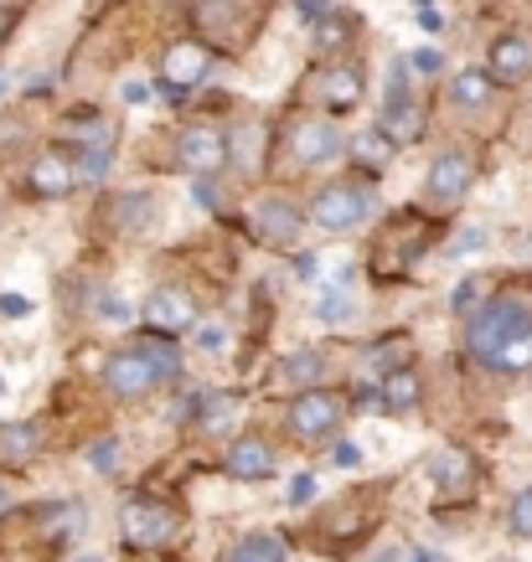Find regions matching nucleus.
<instances>
[{
    "instance_id": "obj_1",
    "label": "nucleus",
    "mask_w": 532,
    "mask_h": 562,
    "mask_svg": "<svg viewBox=\"0 0 532 562\" xmlns=\"http://www.w3.org/2000/svg\"><path fill=\"white\" fill-rule=\"evenodd\" d=\"M465 357L481 372L522 376L532 372V305L528 300H481L465 321Z\"/></svg>"
},
{
    "instance_id": "obj_2",
    "label": "nucleus",
    "mask_w": 532,
    "mask_h": 562,
    "mask_svg": "<svg viewBox=\"0 0 532 562\" xmlns=\"http://www.w3.org/2000/svg\"><path fill=\"white\" fill-rule=\"evenodd\" d=\"M176 376H181V357L160 336L145 346H130V351H114V357L103 361V387L114 392L120 403H140V397L160 392Z\"/></svg>"
},
{
    "instance_id": "obj_3",
    "label": "nucleus",
    "mask_w": 532,
    "mask_h": 562,
    "mask_svg": "<svg viewBox=\"0 0 532 562\" xmlns=\"http://www.w3.org/2000/svg\"><path fill=\"white\" fill-rule=\"evenodd\" d=\"M373 206H378L373 181L342 176V181H326V187L315 191V202H310V222H315L321 233H352V227H362V222L373 217Z\"/></svg>"
},
{
    "instance_id": "obj_4",
    "label": "nucleus",
    "mask_w": 532,
    "mask_h": 562,
    "mask_svg": "<svg viewBox=\"0 0 532 562\" xmlns=\"http://www.w3.org/2000/svg\"><path fill=\"white\" fill-rule=\"evenodd\" d=\"M285 424H290V434L300 443H331L336 434H342V424H346V403L336 397V392H326V387H306L290 403Z\"/></svg>"
},
{
    "instance_id": "obj_5",
    "label": "nucleus",
    "mask_w": 532,
    "mask_h": 562,
    "mask_svg": "<svg viewBox=\"0 0 532 562\" xmlns=\"http://www.w3.org/2000/svg\"><path fill=\"white\" fill-rule=\"evenodd\" d=\"M470 187H476V155L461 150V145H450V150H440L430 160V176H424V202L455 206Z\"/></svg>"
},
{
    "instance_id": "obj_6",
    "label": "nucleus",
    "mask_w": 532,
    "mask_h": 562,
    "mask_svg": "<svg viewBox=\"0 0 532 562\" xmlns=\"http://www.w3.org/2000/svg\"><path fill=\"white\" fill-rule=\"evenodd\" d=\"M378 130L394 145H413L419 139V103H413V78H409V63L398 57L394 63V83H388V99H383V120H378Z\"/></svg>"
},
{
    "instance_id": "obj_7",
    "label": "nucleus",
    "mask_w": 532,
    "mask_h": 562,
    "mask_svg": "<svg viewBox=\"0 0 532 562\" xmlns=\"http://www.w3.org/2000/svg\"><path fill=\"white\" fill-rule=\"evenodd\" d=\"M120 531L130 547H166L176 537V512L171 506H160V501H145V495H135V501H124L120 512Z\"/></svg>"
},
{
    "instance_id": "obj_8",
    "label": "nucleus",
    "mask_w": 532,
    "mask_h": 562,
    "mask_svg": "<svg viewBox=\"0 0 532 562\" xmlns=\"http://www.w3.org/2000/svg\"><path fill=\"white\" fill-rule=\"evenodd\" d=\"M346 150V135L336 130V120H300L290 130V160L295 166H306V171H315V166H331V160H342Z\"/></svg>"
},
{
    "instance_id": "obj_9",
    "label": "nucleus",
    "mask_w": 532,
    "mask_h": 562,
    "mask_svg": "<svg viewBox=\"0 0 532 562\" xmlns=\"http://www.w3.org/2000/svg\"><path fill=\"white\" fill-rule=\"evenodd\" d=\"M176 160L187 166L191 176H218L228 166V135L212 130V124H191L176 139Z\"/></svg>"
},
{
    "instance_id": "obj_10",
    "label": "nucleus",
    "mask_w": 532,
    "mask_h": 562,
    "mask_svg": "<svg viewBox=\"0 0 532 562\" xmlns=\"http://www.w3.org/2000/svg\"><path fill=\"white\" fill-rule=\"evenodd\" d=\"M306 212L295 202H285V196H264V202L254 206V227L264 243H275V248H295L300 243V233H306Z\"/></svg>"
},
{
    "instance_id": "obj_11",
    "label": "nucleus",
    "mask_w": 532,
    "mask_h": 562,
    "mask_svg": "<svg viewBox=\"0 0 532 562\" xmlns=\"http://www.w3.org/2000/svg\"><path fill=\"white\" fill-rule=\"evenodd\" d=\"M145 325H151L160 341L187 336L191 325H197V305H191V294H181V290H155L151 300H145Z\"/></svg>"
},
{
    "instance_id": "obj_12",
    "label": "nucleus",
    "mask_w": 532,
    "mask_h": 562,
    "mask_svg": "<svg viewBox=\"0 0 532 562\" xmlns=\"http://www.w3.org/2000/svg\"><path fill=\"white\" fill-rule=\"evenodd\" d=\"M228 475L243 480V485H258V480L275 475V443L264 434H239L228 443Z\"/></svg>"
},
{
    "instance_id": "obj_13",
    "label": "nucleus",
    "mask_w": 532,
    "mask_h": 562,
    "mask_svg": "<svg viewBox=\"0 0 532 562\" xmlns=\"http://www.w3.org/2000/svg\"><path fill=\"white\" fill-rule=\"evenodd\" d=\"M491 83H528L532 78V36L528 32H507L497 36V47L486 57Z\"/></svg>"
},
{
    "instance_id": "obj_14",
    "label": "nucleus",
    "mask_w": 532,
    "mask_h": 562,
    "mask_svg": "<svg viewBox=\"0 0 532 562\" xmlns=\"http://www.w3.org/2000/svg\"><path fill=\"white\" fill-rule=\"evenodd\" d=\"M315 99H321L326 114L357 109L362 103V72L352 68V63H331V68H321V78H315Z\"/></svg>"
},
{
    "instance_id": "obj_15",
    "label": "nucleus",
    "mask_w": 532,
    "mask_h": 562,
    "mask_svg": "<svg viewBox=\"0 0 532 562\" xmlns=\"http://www.w3.org/2000/svg\"><path fill=\"white\" fill-rule=\"evenodd\" d=\"M26 187H32L36 196L57 202V196H68V191L78 187V166H73L68 155H42V160H32V176H26Z\"/></svg>"
},
{
    "instance_id": "obj_16",
    "label": "nucleus",
    "mask_w": 532,
    "mask_h": 562,
    "mask_svg": "<svg viewBox=\"0 0 532 562\" xmlns=\"http://www.w3.org/2000/svg\"><path fill=\"white\" fill-rule=\"evenodd\" d=\"M378 403H383V413H413L419 403H424V382H419V372H413V367H394V372L383 376Z\"/></svg>"
},
{
    "instance_id": "obj_17",
    "label": "nucleus",
    "mask_w": 532,
    "mask_h": 562,
    "mask_svg": "<svg viewBox=\"0 0 532 562\" xmlns=\"http://www.w3.org/2000/svg\"><path fill=\"white\" fill-rule=\"evenodd\" d=\"M491 72L486 68H465V72H455L450 78V103L461 109V114H486L491 109Z\"/></svg>"
},
{
    "instance_id": "obj_18",
    "label": "nucleus",
    "mask_w": 532,
    "mask_h": 562,
    "mask_svg": "<svg viewBox=\"0 0 532 562\" xmlns=\"http://www.w3.org/2000/svg\"><path fill=\"white\" fill-rule=\"evenodd\" d=\"M424 470H430V480L440 485V491H465V485H470V475H476L470 454H465V449H455V443L434 449L430 460H424Z\"/></svg>"
},
{
    "instance_id": "obj_19",
    "label": "nucleus",
    "mask_w": 532,
    "mask_h": 562,
    "mask_svg": "<svg viewBox=\"0 0 532 562\" xmlns=\"http://www.w3.org/2000/svg\"><path fill=\"white\" fill-rule=\"evenodd\" d=\"M202 72H207V52L197 47V42H181V47L166 52V68H160V83L181 93V88L202 83Z\"/></svg>"
},
{
    "instance_id": "obj_20",
    "label": "nucleus",
    "mask_w": 532,
    "mask_h": 562,
    "mask_svg": "<svg viewBox=\"0 0 532 562\" xmlns=\"http://www.w3.org/2000/svg\"><path fill=\"white\" fill-rule=\"evenodd\" d=\"M36 449H42V424L36 418H16V424L0 428V460L21 464V460H32Z\"/></svg>"
},
{
    "instance_id": "obj_21",
    "label": "nucleus",
    "mask_w": 532,
    "mask_h": 562,
    "mask_svg": "<svg viewBox=\"0 0 532 562\" xmlns=\"http://www.w3.org/2000/svg\"><path fill=\"white\" fill-rule=\"evenodd\" d=\"M279 376L300 392L321 387V382H326V357H321V351H290V357L279 361Z\"/></svg>"
},
{
    "instance_id": "obj_22",
    "label": "nucleus",
    "mask_w": 532,
    "mask_h": 562,
    "mask_svg": "<svg viewBox=\"0 0 532 562\" xmlns=\"http://www.w3.org/2000/svg\"><path fill=\"white\" fill-rule=\"evenodd\" d=\"M228 562H290V552H285V542H279L275 531H248V537L233 542Z\"/></svg>"
},
{
    "instance_id": "obj_23",
    "label": "nucleus",
    "mask_w": 532,
    "mask_h": 562,
    "mask_svg": "<svg viewBox=\"0 0 532 562\" xmlns=\"http://www.w3.org/2000/svg\"><path fill=\"white\" fill-rule=\"evenodd\" d=\"M191 418H197V434H223L239 418V397H207V408H197Z\"/></svg>"
},
{
    "instance_id": "obj_24",
    "label": "nucleus",
    "mask_w": 532,
    "mask_h": 562,
    "mask_svg": "<svg viewBox=\"0 0 532 562\" xmlns=\"http://www.w3.org/2000/svg\"><path fill=\"white\" fill-rule=\"evenodd\" d=\"M151 217H155V202L145 196V191H130V196H120V202H114V222H120L124 233H135V227H145Z\"/></svg>"
},
{
    "instance_id": "obj_25",
    "label": "nucleus",
    "mask_w": 532,
    "mask_h": 562,
    "mask_svg": "<svg viewBox=\"0 0 532 562\" xmlns=\"http://www.w3.org/2000/svg\"><path fill=\"white\" fill-rule=\"evenodd\" d=\"M346 42H352V21L321 16V26H315V47H321V52H342Z\"/></svg>"
},
{
    "instance_id": "obj_26",
    "label": "nucleus",
    "mask_w": 532,
    "mask_h": 562,
    "mask_svg": "<svg viewBox=\"0 0 532 562\" xmlns=\"http://www.w3.org/2000/svg\"><path fill=\"white\" fill-rule=\"evenodd\" d=\"M88 464H93L99 475H114V470L124 464V443L120 439H99L93 449H88Z\"/></svg>"
},
{
    "instance_id": "obj_27",
    "label": "nucleus",
    "mask_w": 532,
    "mask_h": 562,
    "mask_svg": "<svg viewBox=\"0 0 532 562\" xmlns=\"http://www.w3.org/2000/svg\"><path fill=\"white\" fill-rule=\"evenodd\" d=\"M507 531H512V537H532V485L517 491V501L507 506Z\"/></svg>"
},
{
    "instance_id": "obj_28",
    "label": "nucleus",
    "mask_w": 532,
    "mask_h": 562,
    "mask_svg": "<svg viewBox=\"0 0 532 562\" xmlns=\"http://www.w3.org/2000/svg\"><path fill=\"white\" fill-rule=\"evenodd\" d=\"M388 150H394V139L383 135V130L357 135V155H367V166H388Z\"/></svg>"
},
{
    "instance_id": "obj_29",
    "label": "nucleus",
    "mask_w": 532,
    "mask_h": 562,
    "mask_svg": "<svg viewBox=\"0 0 532 562\" xmlns=\"http://www.w3.org/2000/svg\"><path fill=\"white\" fill-rule=\"evenodd\" d=\"M486 248V227H465L461 238L450 243V258H470V254H481Z\"/></svg>"
},
{
    "instance_id": "obj_30",
    "label": "nucleus",
    "mask_w": 532,
    "mask_h": 562,
    "mask_svg": "<svg viewBox=\"0 0 532 562\" xmlns=\"http://www.w3.org/2000/svg\"><path fill=\"white\" fill-rule=\"evenodd\" d=\"M99 321H109V325H130V321H135V310L124 305V300H114V294H99Z\"/></svg>"
},
{
    "instance_id": "obj_31",
    "label": "nucleus",
    "mask_w": 532,
    "mask_h": 562,
    "mask_svg": "<svg viewBox=\"0 0 532 562\" xmlns=\"http://www.w3.org/2000/svg\"><path fill=\"white\" fill-rule=\"evenodd\" d=\"M285 501H290L295 512H300V506H310V501H315V475H295L290 491H285Z\"/></svg>"
},
{
    "instance_id": "obj_32",
    "label": "nucleus",
    "mask_w": 532,
    "mask_h": 562,
    "mask_svg": "<svg viewBox=\"0 0 532 562\" xmlns=\"http://www.w3.org/2000/svg\"><path fill=\"white\" fill-rule=\"evenodd\" d=\"M331 464H336V470H357V464H362V449L352 439H336V449H331Z\"/></svg>"
},
{
    "instance_id": "obj_33",
    "label": "nucleus",
    "mask_w": 532,
    "mask_h": 562,
    "mask_svg": "<svg viewBox=\"0 0 532 562\" xmlns=\"http://www.w3.org/2000/svg\"><path fill=\"white\" fill-rule=\"evenodd\" d=\"M409 68H419V72H440V68H445V52H440V47H419V52L409 57Z\"/></svg>"
},
{
    "instance_id": "obj_34",
    "label": "nucleus",
    "mask_w": 532,
    "mask_h": 562,
    "mask_svg": "<svg viewBox=\"0 0 532 562\" xmlns=\"http://www.w3.org/2000/svg\"><path fill=\"white\" fill-rule=\"evenodd\" d=\"M476 294H481V279H465L461 290H455V300H450V310H455V315H465V310L476 305Z\"/></svg>"
},
{
    "instance_id": "obj_35",
    "label": "nucleus",
    "mask_w": 532,
    "mask_h": 562,
    "mask_svg": "<svg viewBox=\"0 0 532 562\" xmlns=\"http://www.w3.org/2000/svg\"><path fill=\"white\" fill-rule=\"evenodd\" d=\"M0 315L21 321V315H32V300H26V294H0Z\"/></svg>"
},
{
    "instance_id": "obj_36",
    "label": "nucleus",
    "mask_w": 532,
    "mask_h": 562,
    "mask_svg": "<svg viewBox=\"0 0 532 562\" xmlns=\"http://www.w3.org/2000/svg\"><path fill=\"white\" fill-rule=\"evenodd\" d=\"M191 202L207 206V212H218V191H212V181H207V176H197V187H191Z\"/></svg>"
},
{
    "instance_id": "obj_37",
    "label": "nucleus",
    "mask_w": 532,
    "mask_h": 562,
    "mask_svg": "<svg viewBox=\"0 0 532 562\" xmlns=\"http://www.w3.org/2000/svg\"><path fill=\"white\" fill-rule=\"evenodd\" d=\"M197 346H202V351H223V330H218V325H207L202 336H197Z\"/></svg>"
},
{
    "instance_id": "obj_38",
    "label": "nucleus",
    "mask_w": 532,
    "mask_h": 562,
    "mask_svg": "<svg viewBox=\"0 0 532 562\" xmlns=\"http://www.w3.org/2000/svg\"><path fill=\"white\" fill-rule=\"evenodd\" d=\"M11 506H16V485H11V480L0 475V516L11 512Z\"/></svg>"
},
{
    "instance_id": "obj_39",
    "label": "nucleus",
    "mask_w": 532,
    "mask_h": 562,
    "mask_svg": "<svg viewBox=\"0 0 532 562\" xmlns=\"http://www.w3.org/2000/svg\"><path fill=\"white\" fill-rule=\"evenodd\" d=\"M151 99V88L145 83H124V103H145Z\"/></svg>"
},
{
    "instance_id": "obj_40",
    "label": "nucleus",
    "mask_w": 532,
    "mask_h": 562,
    "mask_svg": "<svg viewBox=\"0 0 532 562\" xmlns=\"http://www.w3.org/2000/svg\"><path fill=\"white\" fill-rule=\"evenodd\" d=\"M5 93H11V78H5V72H0V99H5Z\"/></svg>"
},
{
    "instance_id": "obj_41",
    "label": "nucleus",
    "mask_w": 532,
    "mask_h": 562,
    "mask_svg": "<svg viewBox=\"0 0 532 562\" xmlns=\"http://www.w3.org/2000/svg\"><path fill=\"white\" fill-rule=\"evenodd\" d=\"M5 26H11V16H5V11H0V42H5Z\"/></svg>"
},
{
    "instance_id": "obj_42",
    "label": "nucleus",
    "mask_w": 532,
    "mask_h": 562,
    "mask_svg": "<svg viewBox=\"0 0 532 562\" xmlns=\"http://www.w3.org/2000/svg\"><path fill=\"white\" fill-rule=\"evenodd\" d=\"M419 562H450V558H440V552H424V558H419Z\"/></svg>"
},
{
    "instance_id": "obj_43",
    "label": "nucleus",
    "mask_w": 532,
    "mask_h": 562,
    "mask_svg": "<svg viewBox=\"0 0 532 562\" xmlns=\"http://www.w3.org/2000/svg\"><path fill=\"white\" fill-rule=\"evenodd\" d=\"M78 562H103V558H78Z\"/></svg>"
},
{
    "instance_id": "obj_44",
    "label": "nucleus",
    "mask_w": 532,
    "mask_h": 562,
    "mask_svg": "<svg viewBox=\"0 0 532 562\" xmlns=\"http://www.w3.org/2000/svg\"><path fill=\"white\" fill-rule=\"evenodd\" d=\"M0 387H5V382H0Z\"/></svg>"
}]
</instances>
